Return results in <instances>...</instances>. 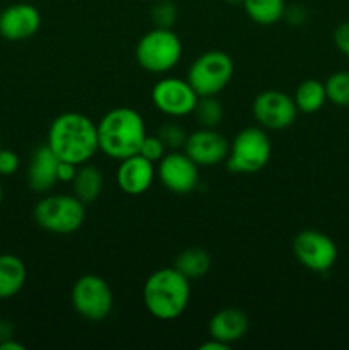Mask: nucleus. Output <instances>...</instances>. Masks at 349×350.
I'll use <instances>...</instances> for the list:
<instances>
[{
	"label": "nucleus",
	"mask_w": 349,
	"mask_h": 350,
	"mask_svg": "<svg viewBox=\"0 0 349 350\" xmlns=\"http://www.w3.org/2000/svg\"><path fill=\"white\" fill-rule=\"evenodd\" d=\"M47 144L60 161L81 166L89 163L99 150L98 126L82 113H60L48 129Z\"/></svg>",
	"instance_id": "nucleus-1"
},
{
	"label": "nucleus",
	"mask_w": 349,
	"mask_h": 350,
	"mask_svg": "<svg viewBox=\"0 0 349 350\" xmlns=\"http://www.w3.org/2000/svg\"><path fill=\"white\" fill-rule=\"evenodd\" d=\"M98 146L103 154L116 161L139 152L146 139V122L137 109L129 106L109 109L98 123Z\"/></svg>",
	"instance_id": "nucleus-2"
},
{
	"label": "nucleus",
	"mask_w": 349,
	"mask_h": 350,
	"mask_svg": "<svg viewBox=\"0 0 349 350\" xmlns=\"http://www.w3.org/2000/svg\"><path fill=\"white\" fill-rule=\"evenodd\" d=\"M142 301L147 313L156 320H177L190 303V280L174 267L156 270L144 282Z\"/></svg>",
	"instance_id": "nucleus-3"
},
{
	"label": "nucleus",
	"mask_w": 349,
	"mask_h": 350,
	"mask_svg": "<svg viewBox=\"0 0 349 350\" xmlns=\"http://www.w3.org/2000/svg\"><path fill=\"white\" fill-rule=\"evenodd\" d=\"M183 44L173 29L154 27L140 36L135 46V60L149 74H166L181 60Z\"/></svg>",
	"instance_id": "nucleus-4"
},
{
	"label": "nucleus",
	"mask_w": 349,
	"mask_h": 350,
	"mask_svg": "<svg viewBox=\"0 0 349 350\" xmlns=\"http://www.w3.org/2000/svg\"><path fill=\"white\" fill-rule=\"evenodd\" d=\"M272 154V144L266 129L246 126L240 130L229 144L226 167L235 174H253L267 166Z\"/></svg>",
	"instance_id": "nucleus-5"
},
{
	"label": "nucleus",
	"mask_w": 349,
	"mask_h": 350,
	"mask_svg": "<svg viewBox=\"0 0 349 350\" xmlns=\"http://www.w3.org/2000/svg\"><path fill=\"white\" fill-rule=\"evenodd\" d=\"M86 204L74 193H55L41 198L34 207V221L51 234H72L84 224Z\"/></svg>",
	"instance_id": "nucleus-6"
},
{
	"label": "nucleus",
	"mask_w": 349,
	"mask_h": 350,
	"mask_svg": "<svg viewBox=\"0 0 349 350\" xmlns=\"http://www.w3.org/2000/svg\"><path fill=\"white\" fill-rule=\"evenodd\" d=\"M235 74L233 58L222 50H209L198 55L188 67L187 81L201 96H218L224 91Z\"/></svg>",
	"instance_id": "nucleus-7"
},
{
	"label": "nucleus",
	"mask_w": 349,
	"mask_h": 350,
	"mask_svg": "<svg viewBox=\"0 0 349 350\" xmlns=\"http://www.w3.org/2000/svg\"><path fill=\"white\" fill-rule=\"evenodd\" d=\"M70 303L79 317L96 323L108 318L112 313L113 291L103 277L86 273L72 286Z\"/></svg>",
	"instance_id": "nucleus-8"
},
{
	"label": "nucleus",
	"mask_w": 349,
	"mask_h": 350,
	"mask_svg": "<svg viewBox=\"0 0 349 350\" xmlns=\"http://www.w3.org/2000/svg\"><path fill=\"white\" fill-rule=\"evenodd\" d=\"M293 255L305 269L325 273L337 262V245L331 236L317 229H303L293 239Z\"/></svg>",
	"instance_id": "nucleus-9"
},
{
	"label": "nucleus",
	"mask_w": 349,
	"mask_h": 350,
	"mask_svg": "<svg viewBox=\"0 0 349 350\" xmlns=\"http://www.w3.org/2000/svg\"><path fill=\"white\" fill-rule=\"evenodd\" d=\"M151 101L154 108L166 116L180 118L194 113L198 94L194 91L187 79L163 77L154 84L151 91Z\"/></svg>",
	"instance_id": "nucleus-10"
},
{
	"label": "nucleus",
	"mask_w": 349,
	"mask_h": 350,
	"mask_svg": "<svg viewBox=\"0 0 349 350\" xmlns=\"http://www.w3.org/2000/svg\"><path fill=\"white\" fill-rule=\"evenodd\" d=\"M252 113L259 126L279 132L296 122L298 108L294 99L286 92L279 89H267L253 99Z\"/></svg>",
	"instance_id": "nucleus-11"
},
{
	"label": "nucleus",
	"mask_w": 349,
	"mask_h": 350,
	"mask_svg": "<svg viewBox=\"0 0 349 350\" xmlns=\"http://www.w3.org/2000/svg\"><path fill=\"white\" fill-rule=\"evenodd\" d=\"M198 164L192 161L183 150H168L157 163L156 174L163 187L171 193L187 195L198 187Z\"/></svg>",
	"instance_id": "nucleus-12"
},
{
	"label": "nucleus",
	"mask_w": 349,
	"mask_h": 350,
	"mask_svg": "<svg viewBox=\"0 0 349 350\" xmlns=\"http://www.w3.org/2000/svg\"><path fill=\"white\" fill-rule=\"evenodd\" d=\"M183 152L198 166H216L224 163L229 154V142L216 129H198L188 133Z\"/></svg>",
	"instance_id": "nucleus-13"
},
{
	"label": "nucleus",
	"mask_w": 349,
	"mask_h": 350,
	"mask_svg": "<svg viewBox=\"0 0 349 350\" xmlns=\"http://www.w3.org/2000/svg\"><path fill=\"white\" fill-rule=\"evenodd\" d=\"M41 27V14L31 3H12L0 12V36L7 41H26Z\"/></svg>",
	"instance_id": "nucleus-14"
},
{
	"label": "nucleus",
	"mask_w": 349,
	"mask_h": 350,
	"mask_svg": "<svg viewBox=\"0 0 349 350\" xmlns=\"http://www.w3.org/2000/svg\"><path fill=\"white\" fill-rule=\"evenodd\" d=\"M116 185L120 190L130 197L142 195L153 187L156 178V166L140 154L125 157L116 167Z\"/></svg>",
	"instance_id": "nucleus-15"
},
{
	"label": "nucleus",
	"mask_w": 349,
	"mask_h": 350,
	"mask_svg": "<svg viewBox=\"0 0 349 350\" xmlns=\"http://www.w3.org/2000/svg\"><path fill=\"white\" fill-rule=\"evenodd\" d=\"M58 163H60V159L55 156V152L48 147V144L36 147L31 154L26 173L27 185H29L31 190L36 191V193L50 191L58 183Z\"/></svg>",
	"instance_id": "nucleus-16"
},
{
	"label": "nucleus",
	"mask_w": 349,
	"mask_h": 350,
	"mask_svg": "<svg viewBox=\"0 0 349 350\" xmlns=\"http://www.w3.org/2000/svg\"><path fill=\"white\" fill-rule=\"evenodd\" d=\"M248 332V317L240 308H222L209 320V337L231 345Z\"/></svg>",
	"instance_id": "nucleus-17"
},
{
	"label": "nucleus",
	"mask_w": 349,
	"mask_h": 350,
	"mask_svg": "<svg viewBox=\"0 0 349 350\" xmlns=\"http://www.w3.org/2000/svg\"><path fill=\"white\" fill-rule=\"evenodd\" d=\"M27 270L23 260L10 253L0 255V299L17 296L26 284Z\"/></svg>",
	"instance_id": "nucleus-18"
},
{
	"label": "nucleus",
	"mask_w": 349,
	"mask_h": 350,
	"mask_svg": "<svg viewBox=\"0 0 349 350\" xmlns=\"http://www.w3.org/2000/svg\"><path fill=\"white\" fill-rule=\"evenodd\" d=\"M70 185L74 195L82 204H92L94 200H98V197L103 191L101 170L91 163L81 164Z\"/></svg>",
	"instance_id": "nucleus-19"
},
{
	"label": "nucleus",
	"mask_w": 349,
	"mask_h": 350,
	"mask_svg": "<svg viewBox=\"0 0 349 350\" xmlns=\"http://www.w3.org/2000/svg\"><path fill=\"white\" fill-rule=\"evenodd\" d=\"M293 99L298 111L305 113V115H313V113L320 111L327 101L325 84L318 79H307L296 88Z\"/></svg>",
	"instance_id": "nucleus-20"
},
{
	"label": "nucleus",
	"mask_w": 349,
	"mask_h": 350,
	"mask_svg": "<svg viewBox=\"0 0 349 350\" xmlns=\"http://www.w3.org/2000/svg\"><path fill=\"white\" fill-rule=\"evenodd\" d=\"M211 255L204 248L192 246V248L183 250L174 260V269L183 273L188 280L201 279L211 270Z\"/></svg>",
	"instance_id": "nucleus-21"
},
{
	"label": "nucleus",
	"mask_w": 349,
	"mask_h": 350,
	"mask_svg": "<svg viewBox=\"0 0 349 350\" xmlns=\"http://www.w3.org/2000/svg\"><path fill=\"white\" fill-rule=\"evenodd\" d=\"M246 16L259 26H272L284 17V0H242Z\"/></svg>",
	"instance_id": "nucleus-22"
},
{
	"label": "nucleus",
	"mask_w": 349,
	"mask_h": 350,
	"mask_svg": "<svg viewBox=\"0 0 349 350\" xmlns=\"http://www.w3.org/2000/svg\"><path fill=\"white\" fill-rule=\"evenodd\" d=\"M192 115L201 129H216L222 122L224 109L216 96H201Z\"/></svg>",
	"instance_id": "nucleus-23"
},
{
	"label": "nucleus",
	"mask_w": 349,
	"mask_h": 350,
	"mask_svg": "<svg viewBox=\"0 0 349 350\" xmlns=\"http://www.w3.org/2000/svg\"><path fill=\"white\" fill-rule=\"evenodd\" d=\"M324 84L327 101L339 108H349V70L334 72Z\"/></svg>",
	"instance_id": "nucleus-24"
},
{
	"label": "nucleus",
	"mask_w": 349,
	"mask_h": 350,
	"mask_svg": "<svg viewBox=\"0 0 349 350\" xmlns=\"http://www.w3.org/2000/svg\"><path fill=\"white\" fill-rule=\"evenodd\" d=\"M156 135L164 144L166 150H183L185 142L188 139V133L180 123L166 122L157 129Z\"/></svg>",
	"instance_id": "nucleus-25"
},
{
	"label": "nucleus",
	"mask_w": 349,
	"mask_h": 350,
	"mask_svg": "<svg viewBox=\"0 0 349 350\" xmlns=\"http://www.w3.org/2000/svg\"><path fill=\"white\" fill-rule=\"evenodd\" d=\"M178 17V9L171 0H157L151 9V19H153L154 27H166L171 29Z\"/></svg>",
	"instance_id": "nucleus-26"
},
{
	"label": "nucleus",
	"mask_w": 349,
	"mask_h": 350,
	"mask_svg": "<svg viewBox=\"0 0 349 350\" xmlns=\"http://www.w3.org/2000/svg\"><path fill=\"white\" fill-rule=\"evenodd\" d=\"M166 147H164V144L161 142L159 137L157 135H146V139L142 140V144H140V149L139 152L142 157H146V159H149L151 163H159L161 159L164 157V154H166Z\"/></svg>",
	"instance_id": "nucleus-27"
},
{
	"label": "nucleus",
	"mask_w": 349,
	"mask_h": 350,
	"mask_svg": "<svg viewBox=\"0 0 349 350\" xmlns=\"http://www.w3.org/2000/svg\"><path fill=\"white\" fill-rule=\"evenodd\" d=\"M21 166L19 156L10 149H0V176H12Z\"/></svg>",
	"instance_id": "nucleus-28"
},
{
	"label": "nucleus",
	"mask_w": 349,
	"mask_h": 350,
	"mask_svg": "<svg viewBox=\"0 0 349 350\" xmlns=\"http://www.w3.org/2000/svg\"><path fill=\"white\" fill-rule=\"evenodd\" d=\"M334 44L342 55L349 58V23H342L335 27Z\"/></svg>",
	"instance_id": "nucleus-29"
},
{
	"label": "nucleus",
	"mask_w": 349,
	"mask_h": 350,
	"mask_svg": "<svg viewBox=\"0 0 349 350\" xmlns=\"http://www.w3.org/2000/svg\"><path fill=\"white\" fill-rule=\"evenodd\" d=\"M284 19H286L291 26H301V24L307 21V10L301 5L286 7V10H284Z\"/></svg>",
	"instance_id": "nucleus-30"
},
{
	"label": "nucleus",
	"mask_w": 349,
	"mask_h": 350,
	"mask_svg": "<svg viewBox=\"0 0 349 350\" xmlns=\"http://www.w3.org/2000/svg\"><path fill=\"white\" fill-rule=\"evenodd\" d=\"M77 164L74 163H67V161H60L58 163V170H57V176L60 183H72L75 178V173H77Z\"/></svg>",
	"instance_id": "nucleus-31"
},
{
	"label": "nucleus",
	"mask_w": 349,
	"mask_h": 350,
	"mask_svg": "<svg viewBox=\"0 0 349 350\" xmlns=\"http://www.w3.org/2000/svg\"><path fill=\"white\" fill-rule=\"evenodd\" d=\"M231 345L224 344V342L221 340H216V338H211L209 337L207 342H204V344H201V350H228Z\"/></svg>",
	"instance_id": "nucleus-32"
},
{
	"label": "nucleus",
	"mask_w": 349,
	"mask_h": 350,
	"mask_svg": "<svg viewBox=\"0 0 349 350\" xmlns=\"http://www.w3.org/2000/svg\"><path fill=\"white\" fill-rule=\"evenodd\" d=\"M9 338H14L12 328H10V325L7 321H0V342L9 340Z\"/></svg>",
	"instance_id": "nucleus-33"
},
{
	"label": "nucleus",
	"mask_w": 349,
	"mask_h": 350,
	"mask_svg": "<svg viewBox=\"0 0 349 350\" xmlns=\"http://www.w3.org/2000/svg\"><path fill=\"white\" fill-rule=\"evenodd\" d=\"M0 350H24V345L14 340V338H9V340L0 342Z\"/></svg>",
	"instance_id": "nucleus-34"
},
{
	"label": "nucleus",
	"mask_w": 349,
	"mask_h": 350,
	"mask_svg": "<svg viewBox=\"0 0 349 350\" xmlns=\"http://www.w3.org/2000/svg\"><path fill=\"white\" fill-rule=\"evenodd\" d=\"M3 200V188H2V181H0V205H2Z\"/></svg>",
	"instance_id": "nucleus-35"
},
{
	"label": "nucleus",
	"mask_w": 349,
	"mask_h": 350,
	"mask_svg": "<svg viewBox=\"0 0 349 350\" xmlns=\"http://www.w3.org/2000/svg\"><path fill=\"white\" fill-rule=\"evenodd\" d=\"M228 2H242V0H228Z\"/></svg>",
	"instance_id": "nucleus-36"
},
{
	"label": "nucleus",
	"mask_w": 349,
	"mask_h": 350,
	"mask_svg": "<svg viewBox=\"0 0 349 350\" xmlns=\"http://www.w3.org/2000/svg\"><path fill=\"white\" fill-rule=\"evenodd\" d=\"M0 149H2V144H0Z\"/></svg>",
	"instance_id": "nucleus-37"
}]
</instances>
